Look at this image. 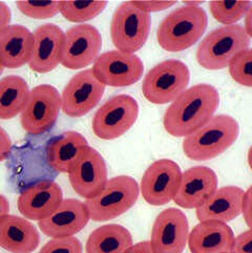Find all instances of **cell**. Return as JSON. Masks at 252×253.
Masks as SVG:
<instances>
[{
	"mask_svg": "<svg viewBox=\"0 0 252 253\" xmlns=\"http://www.w3.org/2000/svg\"><path fill=\"white\" fill-rule=\"evenodd\" d=\"M107 6V1H60V14L72 22L94 19Z\"/></svg>",
	"mask_w": 252,
	"mask_h": 253,
	"instance_id": "obj_27",
	"label": "cell"
},
{
	"mask_svg": "<svg viewBox=\"0 0 252 253\" xmlns=\"http://www.w3.org/2000/svg\"><path fill=\"white\" fill-rule=\"evenodd\" d=\"M29 95L28 83L19 76L11 75L0 80V119L11 120L20 115Z\"/></svg>",
	"mask_w": 252,
	"mask_h": 253,
	"instance_id": "obj_26",
	"label": "cell"
},
{
	"mask_svg": "<svg viewBox=\"0 0 252 253\" xmlns=\"http://www.w3.org/2000/svg\"><path fill=\"white\" fill-rule=\"evenodd\" d=\"M87 147L88 142L81 133L65 131L48 144L46 162L54 170L69 173Z\"/></svg>",
	"mask_w": 252,
	"mask_h": 253,
	"instance_id": "obj_24",
	"label": "cell"
},
{
	"mask_svg": "<svg viewBox=\"0 0 252 253\" xmlns=\"http://www.w3.org/2000/svg\"><path fill=\"white\" fill-rule=\"evenodd\" d=\"M189 224L180 209L167 208L156 217L150 245L155 253H183L187 245Z\"/></svg>",
	"mask_w": 252,
	"mask_h": 253,
	"instance_id": "obj_14",
	"label": "cell"
},
{
	"mask_svg": "<svg viewBox=\"0 0 252 253\" xmlns=\"http://www.w3.org/2000/svg\"><path fill=\"white\" fill-rule=\"evenodd\" d=\"M105 86L91 70L76 74L67 82L61 97V111L70 118H81L94 109L103 97Z\"/></svg>",
	"mask_w": 252,
	"mask_h": 253,
	"instance_id": "obj_12",
	"label": "cell"
},
{
	"mask_svg": "<svg viewBox=\"0 0 252 253\" xmlns=\"http://www.w3.org/2000/svg\"><path fill=\"white\" fill-rule=\"evenodd\" d=\"M33 50V33L20 24H10L0 33V63L4 69L29 64Z\"/></svg>",
	"mask_w": 252,
	"mask_h": 253,
	"instance_id": "obj_23",
	"label": "cell"
},
{
	"mask_svg": "<svg viewBox=\"0 0 252 253\" xmlns=\"http://www.w3.org/2000/svg\"><path fill=\"white\" fill-rule=\"evenodd\" d=\"M234 234L230 227L222 222H200L188 235L191 253H228L231 251Z\"/></svg>",
	"mask_w": 252,
	"mask_h": 253,
	"instance_id": "obj_22",
	"label": "cell"
},
{
	"mask_svg": "<svg viewBox=\"0 0 252 253\" xmlns=\"http://www.w3.org/2000/svg\"><path fill=\"white\" fill-rule=\"evenodd\" d=\"M12 19L11 8L4 2H0V33L10 25Z\"/></svg>",
	"mask_w": 252,
	"mask_h": 253,
	"instance_id": "obj_36",
	"label": "cell"
},
{
	"mask_svg": "<svg viewBox=\"0 0 252 253\" xmlns=\"http://www.w3.org/2000/svg\"><path fill=\"white\" fill-rule=\"evenodd\" d=\"M139 104L128 95H117L108 99L92 118L91 128L101 140H115L122 137L136 123Z\"/></svg>",
	"mask_w": 252,
	"mask_h": 253,
	"instance_id": "obj_8",
	"label": "cell"
},
{
	"mask_svg": "<svg viewBox=\"0 0 252 253\" xmlns=\"http://www.w3.org/2000/svg\"><path fill=\"white\" fill-rule=\"evenodd\" d=\"M184 5L187 6H200L203 1H183Z\"/></svg>",
	"mask_w": 252,
	"mask_h": 253,
	"instance_id": "obj_40",
	"label": "cell"
},
{
	"mask_svg": "<svg viewBox=\"0 0 252 253\" xmlns=\"http://www.w3.org/2000/svg\"><path fill=\"white\" fill-rule=\"evenodd\" d=\"M190 72L180 60L169 59L158 63L145 76L142 92L150 103L162 105L173 102L187 89Z\"/></svg>",
	"mask_w": 252,
	"mask_h": 253,
	"instance_id": "obj_6",
	"label": "cell"
},
{
	"mask_svg": "<svg viewBox=\"0 0 252 253\" xmlns=\"http://www.w3.org/2000/svg\"><path fill=\"white\" fill-rule=\"evenodd\" d=\"M62 201L61 187L56 182L43 181L23 190L17 205L24 218L39 222L52 214Z\"/></svg>",
	"mask_w": 252,
	"mask_h": 253,
	"instance_id": "obj_19",
	"label": "cell"
},
{
	"mask_svg": "<svg viewBox=\"0 0 252 253\" xmlns=\"http://www.w3.org/2000/svg\"><path fill=\"white\" fill-rule=\"evenodd\" d=\"M230 253H252V229L234 238Z\"/></svg>",
	"mask_w": 252,
	"mask_h": 253,
	"instance_id": "obj_32",
	"label": "cell"
},
{
	"mask_svg": "<svg viewBox=\"0 0 252 253\" xmlns=\"http://www.w3.org/2000/svg\"><path fill=\"white\" fill-rule=\"evenodd\" d=\"M220 104V95L210 84H198L187 88L166 109L163 118L165 130L175 138H186L204 126Z\"/></svg>",
	"mask_w": 252,
	"mask_h": 253,
	"instance_id": "obj_1",
	"label": "cell"
},
{
	"mask_svg": "<svg viewBox=\"0 0 252 253\" xmlns=\"http://www.w3.org/2000/svg\"><path fill=\"white\" fill-rule=\"evenodd\" d=\"M140 187L129 175H118L109 179L103 189L85 204L89 218L95 222H106L129 210L139 198Z\"/></svg>",
	"mask_w": 252,
	"mask_h": 253,
	"instance_id": "obj_5",
	"label": "cell"
},
{
	"mask_svg": "<svg viewBox=\"0 0 252 253\" xmlns=\"http://www.w3.org/2000/svg\"><path fill=\"white\" fill-rule=\"evenodd\" d=\"M12 140L8 133L0 126V162L4 161L11 155Z\"/></svg>",
	"mask_w": 252,
	"mask_h": 253,
	"instance_id": "obj_35",
	"label": "cell"
},
{
	"mask_svg": "<svg viewBox=\"0 0 252 253\" xmlns=\"http://www.w3.org/2000/svg\"><path fill=\"white\" fill-rule=\"evenodd\" d=\"M242 213L244 215L246 225L252 229V185L245 191L243 200V210Z\"/></svg>",
	"mask_w": 252,
	"mask_h": 253,
	"instance_id": "obj_34",
	"label": "cell"
},
{
	"mask_svg": "<svg viewBox=\"0 0 252 253\" xmlns=\"http://www.w3.org/2000/svg\"><path fill=\"white\" fill-rule=\"evenodd\" d=\"M207 24V14L203 8L183 5L160 23L157 31L158 43L167 52H182L197 43L205 33Z\"/></svg>",
	"mask_w": 252,
	"mask_h": 253,
	"instance_id": "obj_3",
	"label": "cell"
},
{
	"mask_svg": "<svg viewBox=\"0 0 252 253\" xmlns=\"http://www.w3.org/2000/svg\"><path fill=\"white\" fill-rule=\"evenodd\" d=\"M245 191L237 186H225L216 189L205 203L197 208L196 214L200 222L216 221L228 223L237 218L243 210Z\"/></svg>",
	"mask_w": 252,
	"mask_h": 253,
	"instance_id": "obj_20",
	"label": "cell"
},
{
	"mask_svg": "<svg viewBox=\"0 0 252 253\" xmlns=\"http://www.w3.org/2000/svg\"><path fill=\"white\" fill-rule=\"evenodd\" d=\"M124 253H155V252L153 248H151L150 242L144 241V242H140L136 244V245H132Z\"/></svg>",
	"mask_w": 252,
	"mask_h": 253,
	"instance_id": "obj_37",
	"label": "cell"
},
{
	"mask_svg": "<svg viewBox=\"0 0 252 253\" xmlns=\"http://www.w3.org/2000/svg\"><path fill=\"white\" fill-rule=\"evenodd\" d=\"M250 5V1H211L209 10L216 21L232 25L247 14Z\"/></svg>",
	"mask_w": 252,
	"mask_h": 253,
	"instance_id": "obj_28",
	"label": "cell"
},
{
	"mask_svg": "<svg viewBox=\"0 0 252 253\" xmlns=\"http://www.w3.org/2000/svg\"><path fill=\"white\" fill-rule=\"evenodd\" d=\"M91 71L104 86L125 87L141 79L144 65L136 54L114 49L101 54L92 64Z\"/></svg>",
	"mask_w": 252,
	"mask_h": 253,
	"instance_id": "obj_10",
	"label": "cell"
},
{
	"mask_svg": "<svg viewBox=\"0 0 252 253\" xmlns=\"http://www.w3.org/2000/svg\"><path fill=\"white\" fill-rule=\"evenodd\" d=\"M151 17L149 13L134 6L131 1L116 8L111 22V37L114 45L121 52L134 54L148 39Z\"/></svg>",
	"mask_w": 252,
	"mask_h": 253,
	"instance_id": "obj_7",
	"label": "cell"
},
{
	"mask_svg": "<svg viewBox=\"0 0 252 253\" xmlns=\"http://www.w3.org/2000/svg\"><path fill=\"white\" fill-rule=\"evenodd\" d=\"M181 178L180 166L174 161L168 159L158 160L143 174L140 192L149 205H166L174 199Z\"/></svg>",
	"mask_w": 252,
	"mask_h": 253,
	"instance_id": "obj_11",
	"label": "cell"
},
{
	"mask_svg": "<svg viewBox=\"0 0 252 253\" xmlns=\"http://www.w3.org/2000/svg\"><path fill=\"white\" fill-rule=\"evenodd\" d=\"M39 253H83V249L77 238L69 237L48 241Z\"/></svg>",
	"mask_w": 252,
	"mask_h": 253,
	"instance_id": "obj_31",
	"label": "cell"
},
{
	"mask_svg": "<svg viewBox=\"0 0 252 253\" xmlns=\"http://www.w3.org/2000/svg\"><path fill=\"white\" fill-rule=\"evenodd\" d=\"M39 232L27 218L13 214L0 217V247L11 253H32L39 246Z\"/></svg>",
	"mask_w": 252,
	"mask_h": 253,
	"instance_id": "obj_21",
	"label": "cell"
},
{
	"mask_svg": "<svg viewBox=\"0 0 252 253\" xmlns=\"http://www.w3.org/2000/svg\"><path fill=\"white\" fill-rule=\"evenodd\" d=\"M132 246V237L125 227L108 224L92 231L86 241V253H124Z\"/></svg>",
	"mask_w": 252,
	"mask_h": 253,
	"instance_id": "obj_25",
	"label": "cell"
},
{
	"mask_svg": "<svg viewBox=\"0 0 252 253\" xmlns=\"http://www.w3.org/2000/svg\"><path fill=\"white\" fill-rule=\"evenodd\" d=\"M64 33L54 23L40 25L33 33L30 69L39 74L52 72L61 64Z\"/></svg>",
	"mask_w": 252,
	"mask_h": 253,
	"instance_id": "obj_16",
	"label": "cell"
},
{
	"mask_svg": "<svg viewBox=\"0 0 252 253\" xmlns=\"http://www.w3.org/2000/svg\"><path fill=\"white\" fill-rule=\"evenodd\" d=\"M74 191L85 200L96 197L107 183V167L95 148L87 147L69 172Z\"/></svg>",
	"mask_w": 252,
	"mask_h": 253,
	"instance_id": "obj_15",
	"label": "cell"
},
{
	"mask_svg": "<svg viewBox=\"0 0 252 253\" xmlns=\"http://www.w3.org/2000/svg\"><path fill=\"white\" fill-rule=\"evenodd\" d=\"M238 121L228 115L213 116L204 126L183 141V151L189 160L209 161L222 155L239 137Z\"/></svg>",
	"mask_w": 252,
	"mask_h": 253,
	"instance_id": "obj_2",
	"label": "cell"
},
{
	"mask_svg": "<svg viewBox=\"0 0 252 253\" xmlns=\"http://www.w3.org/2000/svg\"><path fill=\"white\" fill-rule=\"evenodd\" d=\"M250 46V37L242 25L218 28L201 41L197 49L198 63L208 71L228 67L232 59Z\"/></svg>",
	"mask_w": 252,
	"mask_h": 253,
	"instance_id": "obj_4",
	"label": "cell"
},
{
	"mask_svg": "<svg viewBox=\"0 0 252 253\" xmlns=\"http://www.w3.org/2000/svg\"><path fill=\"white\" fill-rule=\"evenodd\" d=\"M217 189V176L206 166L191 167L182 173L174 203L184 209L198 208Z\"/></svg>",
	"mask_w": 252,
	"mask_h": 253,
	"instance_id": "obj_18",
	"label": "cell"
},
{
	"mask_svg": "<svg viewBox=\"0 0 252 253\" xmlns=\"http://www.w3.org/2000/svg\"><path fill=\"white\" fill-rule=\"evenodd\" d=\"M228 253H230V252H228Z\"/></svg>",
	"mask_w": 252,
	"mask_h": 253,
	"instance_id": "obj_43",
	"label": "cell"
},
{
	"mask_svg": "<svg viewBox=\"0 0 252 253\" xmlns=\"http://www.w3.org/2000/svg\"><path fill=\"white\" fill-rule=\"evenodd\" d=\"M244 29H245L247 35L251 39L252 38V4L250 5L247 14L245 15V28Z\"/></svg>",
	"mask_w": 252,
	"mask_h": 253,
	"instance_id": "obj_38",
	"label": "cell"
},
{
	"mask_svg": "<svg viewBox=\"0 0 252 253\" xmlns=\"http://www.w3.org/2000/svg\"><path fill=\"white\" fill-rule=\"evenodd\" d=\"M89 220V213L83 202L66 199L48 217L39 221L38 226L46 237L69 238L80 232Z\"/></svg>",
	"mask_w": 252,
	"mask_h": 253,
	"instance_id": "obj_17",
	"label": "cell"
},
{
	"mask_svg": "<svg viewBox=\"0 0 252 253\" xmlns=\"http://www.w3.org/2000/svg\"><path fill=\"white\" fill-rule=\"evenodd\" d=\"M102 48V37L94 25L82 23L64 33L61 64L69 70H82L94 63Z\"/></svg>",
	"mask_w": 252,
	"mask_h": 253,
	"instance_id": "obj_13",
	"label": "cell"
},
{
	"mask_svg": "<svg viewBox=\"0 0 252 253\" xmlns=\"http://www.w3.org/2000/svg\"><path fill=\"white\" fill-rule=\"evenodd\" d=\"M8 212H10V203L7 199L0 193V217L8 214Z\"/></svg>",
	"mask_w": 252,
	"mask_h": 253,
	"instance_id": "obj_39",
	"label": "cell"
},
{
	"mask_svg": "<svg viewBox=\"0 0 252 253\" xmlns=\"http://www.w3.org/2000/svg\"><path fill=\"white\" fill-rule=\"evenodd\" d=\"M16 6L33 19H48L60 13V1H17Z\"/></svg>",
	"mask_w": 252,
	"mask_h": 253,
	"instance_id": "obj_30",
	"label": "cell"
},
{
	"mask_svg": "<svg viewBox=\"0 0 252 253\" xmlns=\"http://www.w3.org/2000/svg\"><path fill=\"white\" fill-rule=\"evenodd\" d=\"M3 70H4V67L2 66L1 63H0V76H1V74L3 73Z\"/></svg>",
	"mask_w": 252,
	"mask_h": 253,
	"instance_id": "obj_42",
	"label": "cell"
},
{
	"mask_svg": "<svg viewBox=\"0 0 252 253\" xmlns=\"http://www.w3.org/2000/svg\"><path fill=\"white\" fill-rule=\"evenodd\" d=\"M60 111L61 97L56 87L48 84L35 86L20 114L22 128L34 136L44 133L55 125Z\"/></svg>",
	"mask_w": 252,
	"mask_h": 253,
	"instance_id": "obj_9",
	"label": "cell"
},
{
	"mask_svg": "<svg viewBox=\"0 0 252 253\" xmlns=\"http://www.w3.org/2000/svg\"><path fill=\"white\" fill-rule=\"evenodd\" d=\"M229 75L242 86L252 87V48L235 56L229 64Z\"/></svg>",
	"mask_w": 252,
	"mask_h": 253,
	"instance_id": "obj_29",
	"label": "cell"
},
{
	"mask_svg": "<svg viewBox=\"0 0 252 253\" xmlns=\"http://www.w3.org/2000/svg\"><path fill=\"white\" fill-rule=\"evenodd\" d=\"M131 3L146 13L162 12L175 4V1H131Z\"/></svg>",
	"mask_w": 252,
	"mask_h": 253,
	"instance_id": "obj_33",
	"label": "cell"
},
{
	"mask_svg": "<svg viewBox=\"0 0 252 253\" xmlns=\"http://www.w3.org/2000/svg\"><path fill=\"white\" fill-rule=\"evenodd\" d=\"M247 160H248V164H249V167L250 169L252 170V146L250 147L249 151H248V156H247Z\"/></svg>",
	"mask_w": 252,
	"mask_h": 253,
	"instance_id": "obj_41",
	"label": "cell"
}]
</instances>
